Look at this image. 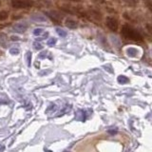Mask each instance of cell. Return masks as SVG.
<instances>
[{
    "label": "cell",
    "mask_w": 152,
    "mask_h": 152,
    "mask_svg": "<svg viewBox=\"0 0 152 152\" xmlns=\"http://www.w3.org/2000/svg\"><path fill=\"white\" fill-rule=\"evenodd\" d=\"M12 6L14 9H28L33 6L32 0H12Z\"/></svg>",
    "instance_id": "cell-2"
},
{
    "label": "cell",
    "mask_w": 152,
    "mask_h": 152,
    "mask_svg": "<svg viewBox=\"0 0 152 152\" xmlns=\"http://www.w3.org/2000/svg\"><path fill=\"white\" fill-rule=\"evenodd\" d=\"M43 33H44V30L41 28H35L34 31H33V34H34L35 36H40L42 35Z\"/></svg>",
    "instance_id": "cell-13"
},
{
    "label": "cell",
    "mask_w": 152,
    "mask_h": 152,
    "mask_svg": "<svg viewBox=\"0 0 152 152\" xmlns=\"http://www.w3.org/2000/svg\"><path fill=\"white\" fill-rule=\"evenodd\" d=\"M146 3H147V6H148V9L151 11V4H150V0H146Z\"/></svg>",
    "instance_id": "cell-20"
},
{
    "label": "cell",
    "mask_w": 152,
    "mask_h": 152,
    "mask_svg": "<svg viewBox=\"0 0 152 152\" xmlns=\"http://www.w3.org/2000/svg\"><path fill=\"white\" fill-rule=\"evenodd\" d=\"M47 53H48L47 51H43L39 55H38V57H39V58H45V57L47 56Z\"/></svg>",
    "instance_id": "cell-19"
},
{
    "label": "cell",
    "mask_w": 152,
    "mask_h": 152,
    "mask_svg": "<svg viewBox=\"0 0 152 152\" xmlns=\"http://www.w3.org/2000/svg\"><path fill=\"white\" fill-rule=\"evenodd\" d=\"M33 46H34V49L35 50H42L43 49V46L40 44V43H38V42H34Z\"/></svg>",
    "instance_id": "cell-17"
},
{
    "label": "cell",
    "mask_w": 152,
    "mask_h": 152,
    "mask_svg": "<svg viewBox=\"0 0 152 152\" xmlns=\"http://www.w3.org/2000/svg\"><path fill=\"white\" fill-rule=\"evenodd\" d=\"M56 42H57L56 38H50V39L48 40L47 44L49 45V46H53V45H55V44H56Z\"/></svg>",
    "instance_id": "cell-16"
},
{
    "label": "cell",
    "mask_w": 152,
    "mask_h": 152,
    "mask_svg": "<svg viewBox=\"0 0 152 152\" xmlns=\"http://www.w3.org/2000/svg\"><path fill=\"white\" fill-rule=\"evenodd\" d=\"M0 5H1V1H0Z\"/></svg>",
    "instance_id": "cell-25"
},
{
    "label": "cell",
    "mask_w": 152,
    "mask_h": 152,
    "mask_svg": "<svg viewBox=\"0 0 152 152\" xmlns=\"http://www.w3.org/2000/svg\"><path fill=\"white\" fill-rule=\"evenodd\" d=\"M56 32L58 33V35L61 36V37H66V31L62 30L60 28H56Z\"/></svg>",
    "instance_id": "cell-12"
},
{
    "label": "cell",
    "mask_w": 152,
    "mask_h": 152,
    "mask_svg": "<svg viewBox=\"0 0 152 152\" xmlns=\"http://www.w3.org/2000/svg\"><path fill=\"white\" fill-rule=\"evenodd\" d=\"M70 1H73V2H80L81 0H70Z\"/></svg>",
    "instance_id": "cell-24"
},
{
    "label": "cell",
    "mask_w": 152,
    "mask_h": 152,
    "mask_svg": "<svg viewBox=\"0 0 152 152\" xmlns=\"http://www.w3.org/2000/svg\"><path fill=\"white\" fill-rule=\"evenodd\" d=\"M124 2H126L127 5H129L131 7H135L136 4H137V1L136 0H123Z\"/></svg>",
    "instance_id": "cell-15"
},
{
    "label": "cell",
    "mask_w": 152,
    "mask_h": 152,
    "mask_svg": "<svg viewBox=\"0 0 152 152\" xmlns=\"http://www.w3.org/2000/svg\"><path fill=\"white\" fill-rule=\"evenodd\" d=\"M7 103H8L7 101H4V100L0 99V104H7Z\"/></svg>",
    "instance_id": "cell-23"
},
{
    "label": "cell",
    "mask_w": 152,
    "mask_h": 152,
    "mask_svg": "<svg viewBox=\"0 0 152 152\" xmlns=\"http://www.w3.org/2000/svg\"><path fill=\"white\" fill-rule=\"evenodd\" d=\"M11 39H12V40H13V41H14V40H19V37H16V36H12V37H11Z\"/></svg>",
    "instance_id": "cell-22"
},
{
    "label": "cell",
    "mask_w": 152,
    "mask_h": 152,
    "mask_svg": "<svg viewBox=\"0 0 152 152\" xmlns=\"http://www.w3.org/2000/svg\"><path fill=\"white\" fill-rule=\"evenodd\" d=\"M28 28V25L26 23H17L13 26V31L23 33Z\"/></svg>",
    "instance_id": "cell-5"
},
{
    "label": "cell",
    "mask_w": 152,
    "mask_h": 152,
    "mask_svg": "<svg viewBox=\"0 0 152 152\" xmlns=\"http://www.w3.org/2000/svg\"><path fill=\"white\" fill-rule=\"evenodd\" d=\"M108 133H110V134H116L117 130H108Z\"/></svg>",
    "instance_id": "cell-21"
},
{
    "label": "cell",
    "mask_w": 152,
    "mask_h": 152,
    "mask_svg": "<svg viewBox=\"0 0 152 152\" xmlns=\"http://www.w3.org/2000/svg\"><path fill=\"white\" fill-rule=\"evenodd\" d=\"M26 60H27L28 66H31V51H28L26 53Z\"/></svg>",
    "instance_id": "cell-14"
},
{
    "label": "cell",
    "mask_w": 152,
    "mask_h": 152,
    "mask_svg": "<svg viewBox=\"0 0 152 152\" xmlns=\"http://www.w3.org/2000/svg\"><path fill=\"white\" fill-rule=\"evenodd\" d=\"M118 82L119 84H122V85H125V84H127L128 82H129V79H128L126 76L125 75H120L118 76Z\"/></svg>",
    "instance_id": "cell-9"
},
{
    "label": "cell",
    "mask_w": 152,
    "mask_h": 152,
    "mask_svg": "<svg viewBox=\"0 0 152 152\" xmlns=\"http://www.w3.org/2000/svg\"><path fill=\"white\" fill-rule=\"evenodd\" d=\"M89 110V109H88ZM88 110H87V109H81V110H79V111H77V113H76V117H78V116H81V117H79L77 120H80V121H86L87 120V118H88V115H89V113L90 112H92V111H90L89 113H88ZM75 117V118H76Z\"/></svg>",
    "instance_id": "cell-6"
},
{
    "label": "cell",
    "mask_w": 152,
    "mask_h": 152,
    "mask_svg": "<svg viewBox=\"0 0 152 152\" xmlns=\"http://www.w3.org/2000/svg\"><path fill=\"white\" fill-rule=\"evenodd\" d=\"M65 24L69 28H76L78 27V23L76 22L75 20H73V19H69V18L66 19Z\"/></svg>",
    "instance_id": "cell-7"
},
{
    "label": "cell",
    "mask_w": 152,
    "mask_h": 152,
    "mask_svg": "<svg viewBox=\"0 0 152 152\" xmlns=\"http://www.w3.org/2000/svg\"><path fill=\"white\" fill-rule=\"evenodd\" d=\"M9 17V12L6 11H0V21H4L8 19Z\"/></svg>",
    "instance_id": "cell-11"
},
{
    "label": "cell",
    "mask_w": 152,
    "mask_h": 152,
    "mask_svg": "<svg viewBox=\"0 0 152 152\" xmlns=\"http://www.w3.org/2000/svg\"><path fill=\"white\" fill-rule=\"evenodd\" d=\"M10 52H11L12 54H18L19 53V50H18V49H11L10 50Z\"/></svg>",
    "instance_id": "cell-18"
},
{
    "label": "cell",
    "mask_w": 152,
    "mask_h": 152,
    "mask_svg": "<svg viewBox=\"0 0 152 152\" xmlns=\"http://www.w3.org/2000/svg\"><path fill=\"white\" fill-rule=\"evenodd\" d=\"M31 19L36 22H45L46 21V17H44L43 15H40V14H33L31 16Z\"/></svg>",
    "instance_id": "cell-8"
},
{
    "label": "cell",
    "mask_w": 152,
    "mask_h": 152,
    "mask_svg": "<svg viewBox=\"0 0 152 152\" xmlns=\"http://www.w3.org/2000/svg\"><path fill=\"white\" fill-rule=\"evenodd\" d=\"M126 51H127L128 56H130V57H136L138 54V50L134 49V48H128Z\"/></svg>",
    "instance_id": "cell-10"
},
{
    "label": "cell",
    "mask_w": 152,
    "mask_h": 152,
    "mask_svg": "<svg viewBox=\"0 0 152 152\" xmlns=\"http://www.w3.org/2000/svg\"><path fill=\"white\" fill-rule=\"evenodd\" d=\"M45 14L47 16H49L50 18L51 21H53L54 23L56 24H60L62 19H63V17H62V15L57 12H54V11H51V12H46Z\"/></svg>",
    "instance_id": "cell-4"
},
{
    "label": "cell",
    "mask_w": 152,
    "mask_h": 152,
    "mask_svg": "<svg viewBox=\"0 0 152 152\" xmlns=\"http://www.w3.org/2000/svg\"><path fill=\"white\" fill-rule=\"evenodd\" d=\"M106 25L107 27L112 31H117L119 28V22L116 18L112 16H107L106 19Z\"/></svg>",
    "instance_id": "cell-3"
},
{
    "label": "cell",
    "mask_w": 152,
    "mask_h": 152,
    "mask_svg": "<svg viewBox=\"0 0 152 152\" xmlns=\"http://www.w3.org/2000/svg\"><path fill=\"white\" fill-rule=\"evenodd\" d=\"M122 35L126 38V39L131 40V41H135V42H142L144 38L142 35L138 31L136 28L129 25H124L122 28Z\"/></svg>",
    "instance_id": "cell-1"
}]
</instances>
